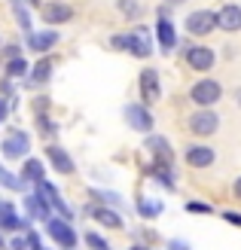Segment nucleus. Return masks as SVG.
<instances>
[{"label": "nucleus", "instance_id": "nucleus-1", "mask_svg": "<svg viewBox=\"0 0 241 250\" xmlns=\"http://www.w3.org/2000/svg\"><path fill=\"white\" fill-rule=\"evenodd\" d=\"M110 46L119 49V52H129V55H134V58H150V55H153V43H150L147 37H141L137 31L110 37Z\"/></svg>", "mask_w": 241, "mask_h": 250}, {"label": "nucleus", "instance_id": "nucleus-2", "mask_svg": "<svg viewBox=\"0 0 241 250\" xmlns=\"http://www.w3.org/2000/svg\"><path fill=\"white\" fill-rule=\"evenodd\" d=\"M220 98H223V85L217 80H211V77L198 80L193 89H189V101H193L196 107H214Z\"/></svg>", "mask_w": 241, "mask_h": 250}, {"label": "nucleus", "instance_id": "nucleus-3", "mask_svg": "<svg viewBox=\"0 0 241 250\" xmlns=\"http://www.w3.org/2000/svg\"><path fill=\"white\" fill-rule=\"evenodd\" d=\"M122 116H125V125H129V128L141 131V134H153L156 119H153V113H150L147 104H125Z\"/></svg>", "mask_w": 241, "mask_h": 250}, {"label": "nucleus", "instance_id": "nucleus-4", "mask_svg": "<svg viewBox=\"0 0 241 250\" xmlns=\"http://www.w3.org/2000/svg\"><path fill=\"white\" fill-rule=\"evenodd\" d=\"M46 235L52 238L58 247H65V250H73L77 247V232H73V226L65 220V217H49L46 220Z\"/></svg>", "mask_w": 241, "mask_h": 250}, {"label": "nucleus", "instance_id": "nucleus-5", "mask_svg": "<svg viewBox=\"0 0 241 250\" xmlns=\"http://www.w3.org/2000/svg\"><path fill=\"white\" fill-rule=\"evenodd\" d=\"M183 28L193 37H208V34H214V31L220 28V24H217V12H214V9H196V12H189Z\"/></svg>", "mask_w": 241, "mask_h": 250}, {"label": "nucleus", "instance_id": "nucleus-6", "mask_svg": "<svg viewBox=\"0 0 241 250\" xmlns=\"http://www.w3.org/2000/svg\"><path fill=\"white\" fill-rule=\"evenodd\" d=\"M217 125H220V116L214 113L211 107H201V110H196V113L186 119V128L193 131V134H198V137L214 134V131H217Z\"/></svg>", "mask_w": 241, "mask_h": 250}, {"label": "nucleus", "instance_id": "nucleus-7", "mask_svg": "<svg viewBox=\"0 0 241 250\" xmlns=\"http://www.w3.org/2000/svg\"><path fill=\"white\" fill-rule=\"evenodd\" d=\"M3 156L6 159H24V153L31 149V137H28V131H22V128H12L6 137H3Z\"/></svg>", "mask_w": 241, "mask_h": 250}, {"label": "nucleus", "instance_id": "nucleus-8", "mask_svg": "<svg viewBox=\"0 0 241 250\" xmlns=\"http://www.w3.org/2000/svg\"><path fill=\"white\" fill-rule=\"evenodd\" d=\"M37 195H40V198H43V202H46L49 208H55V210H58V214L65 217V220H70V217H73L70 205H65V198H61V192H58V189H55V186L49 183V180H40V183H37Z\"/></svg>", "mask_w": 241, "mask_h": 250}, {"label": "nucleus", "instance_id": "nucleus-9", "mask_svg": "<svg viewBox=\"0 0 241 250\" xmlns=\"http://www.w3.org/2000/svg\"><path fill=\"white\" fill-rule=\"evenodd\" d=\"M186 64L193 67V70H211L214 67V61H217V55H214V49H208V46H189L186 49Z\"/></svg>", "mask_w": 241, "mask_h": 250}, {"label": "nucleus", "instance_id": "nucleus-10", "mask_svg": "<svg viewBox=\"0 0 241 250\" xmlns=\"http://www.w3.org/2000/svg\"><path fill=\"white\" fill-rule=\"evenodd\" d=\"M159 95H162V85H159V70L147 67V70L141 73V101L150 107V104H156V101H159Z\"/></svg>", "mask_w": 241, "mask_h": 250}, {"label": "nucleus", "instance_id": "nucleus-11", "mask_svg": "<svg viewBox=\"0 0 241 250\" xmlns=\"http://www.w3.org/2000/svg\"><path fill=\"white\" fill-rule=\"evenodd\" d=\"M73 19V6L70 3H61V0H52V3H43V21L58 28V24H65Z\"/></svg>", "mask_w": 241, "mask_h": 250}, {"label": "nucleus", "instance_id": "nucleus-12", "mask_svg": "<svg viewBox=\"0 0 241 250\" xmlns=\"http://www.w3.org/2000/svg\"><path fill=\"white\" fill-rule=\"evenodd\" d=\"M217 24L226 34H238L241 31V6L238 3H226L217 9Z\"/></svg>", "mask_w": 241, "mask_h": 250}, {"label": "nucleus", "instance_id": "nucleus-13", "mask_svg": "<svg viewBox=\"0 0 241 250\" xmlns=\"http://www.w3.org/2000/svg\"><path fill=\"white\" fill-rule=\"evenodd\" d=\"M46 159L52 162V168H55L58 174H73V159L67 156V149H65V146L49 144V146H46Z\"/></svg>", "mask_w": 241, "mask_h": 250}, {"label": "nucleus", "instance_id": "nucleus-14", "mask_svg": "<svg viewBox=\"0 0 241 250\" xmlns=\"http://www.w3.org/2000/svg\"><path fill=\"white\" fill-rule=\"evenodd\" d=\"M186 165L189 168H208V165H214V149L205 146V144L186 146Z\"/></svg>", "mask_w": 241, "mask_h": 250}, {"label": "nucleus", "instance_id": "nucleus-15", "mask_svg": "<svg viewBox=\"0 0 241 250\" xmlns=\"http://www.w3.org/2000/svg\"><path fill=\"white\" fill-rule=\"evenodd\" d=\"M58 43V31H34V34H28V49L31 52H49Z\"/></svg>", "mask_w": 241, "mask_h": 250}, {"label": "nucleus", "instance_id": "nucleus-16", "mask_svg": "<svg viewBox=\"0 0 241 250\" xmlns=\"http://www.w3.org/2000/svg\"><path fill=\"white\" fill-rule=\"evenodd\" d=\"M144 146L150 149V156H153V159H159V162H174V149H171V144L165 141V137L147 134V144Z\"/></svg>", "mask_w": 241, "mask_h": 250}, {"label": "nucleus", "instance_id": "nucleus-17", "mask_svg": "<svg viewBox=\"0 0 241 250\" xmlns=\"http://www.w3.org/2000/svg\"><path fill=\"white\" fill-rule=\"evenodd\" d=\"M28 89H40V85H46L49 80H52V58H40L37 64L31 67V73H28Z\"/></svg>", "mask_w": 241, "mask_h": 250}, {"label": "nucleus", "instance_id": "nucleus-18", "mask_svg": "<svg viewBox=\"0 0 241 250\" xmlns=\"http://www.w3.org/2000/svg\"><path fill=\"white\" fill-rule=\"evenodd\" d=\"M147 174L153 180H159L165 189H174V168H171V162H150V168H147Z\"/></svg>", "mask_w": 241, "mask_h": 250}, {"label": "nucleus", "instance_id": "nucleus-19", "mask_svg": "<svg viewBox=\"0 0 241 250\" xmlns=\"http://www.w3.org/2000/svg\"><path fill=\"white\" fill-rule=\"evenodd\" d=\"M156 34H159V43H162V49H165V52H174V49H177V28H174V21H168V19H159V24H156Z\"/></svg>", "mask_w": 241, "mask_h": 250}, {"label": "nucleus", "instance_id": "nucleus-20", "mask_svg": "<svg viewBox=\"0 0 241 250\" xmlns=\"http://www.w3.org/2000/svg\"><path fill=\"white\" fill-rule=\"evenodd\" d=\"M24 210H28V220H49V217H52V214H49V205L43 202V198L40 195H24Z\"/></svg>", "mask_w": 241, "mask_h": 250}, {"label": "nucleus", "instance_id": "nucleus-21", "mask_svg": "<svg viewBox=\"0 0 241 250\" xmlns=\"http://www.w3.org/2000/svg\"><path fill=\"white\" fill-rule=\"evenodd\" d=\"M22 180H31V183H40V180H46V168H43V162H40V159H24Z\"/></svg>", "mask_w": 241, "mask_h": 250}, {"label": "nucleus", "instance_id": "nucleus-22", "mask_svg": "<svg viewBox=\"0 0 241 250\" xmlns=\"http://www.w3.org/2000/svg\"><path fill=\"white\" fill-rule=\"evenodd\" d=\"M9 3H12V12H16V21H19V28L24 31V37H28V34H34V24H31V12L24 9V3H22V0H9Z\"/></svg>", "mask_w": 241, "mask_h": 250}, {"label": "nucleus", "instance_id": "nucleus-23", "mask_svg": "<svg viewBox=\"0 0 241 250\" xmlns=\"http://www.w3.org/2000/svg\"><path fill=\"white\" fill-rule=\"evenodd\" d=\"M95 220L101 223V226H107V229H119L122 226V217L116 214V210H110V208H95Z\"/></svg>", "mask_w": 241, "mask_h": 250}, {"label": "nucleus", "instance_id": "nucleus-24", "mask_svg": "<svg viewBox=\"0 0 241 250\" xmlns=\"http://www.w3.org/2000/svg\"><path fill=\"white\" fill-rule=\"evenodd\" d=\"M28 61L24 58H12V61H6V70H3V77L6 80H16V77H28Z\"/></svg>", "mask_w": 241, "mask_h": 250}, {"label": "nucleus", "instance_id": "nucleus-25", "mask_svg": "<svg viewBox=\"0 0 241 250\" xmlns=\"http://www.w3.org/2000/svg\"><path fill=\"white\" fill-rule=\"evenodd\" d=\"M137 214H141L144 220H153V217L162 214V205L159 202H150V198H141V202H137Z\"/></svg>", "mask_w": 241, "mask_h": 250}, {"label": "nucleus", "instance_id": "nucleus-26", "mask_svg": "<svg viewBox=\"0 0 241 250\" xmlns=\"http://www.w3.org/2000/svg\"><path fill=\"white\" fill-rule=\"evenodd\" d=\"M116 9L122 12L125 19H137V16L144 12V6L137 3V0H116Z\"/></svg>", "mask_w": 241, "mask_h": 250}, {"label": "nucleus", "instance_id": "nucleus-27", "mask_svg": "<svg viewBox=\"0 0 241 250\" xmlns=\"http://www.w3.org/2000/svg\"><path fill=\"white\" fill-rule=\"evenodd\" d=\"M0 186H6V189H24V180L16 177L12 171H6L3 165H0Z\"/></svg>", "mask_w": 241, "mask_h": 250}, {"label": "nucleus", "instance_id": "nucleus-28", "mask_svg": "<svg viewBox=\"0 0 241 250\" xmlns=\"http://www.w3.org/2000/svg\"><path fill=\"white\" fill-rule=\"evenodd\" d=\"M86 244L92 247V250H110V244H107L104 238H101L98 232H86Z\"/></svg>", "mask_w": 241, "mask_h": 250}, {"label": "nucleus", "instance_id": "nucleus-29", "mask_svg": "<svg viewBox=\"0 0 241 250\" xmlns=\"http://www.w3.org/2000/svg\"><path fill=\"white\" fill-rule=\"evenodd\" d=\"M92 195H95V198H101L104 205H116V208L122 205V198H119L116 192H98V189H92Z\"/></svg>", "mask_w": 241, "mask_h": 250}, {"label": "nucleus", "instance_id": "nucleus-30", "mask_svg": "<svg viewBox=\"0 0 241 250\" xmlns=\"http://www.w3.org/2000/svg\"><path fill=\"white\" fill-rule=\"evenodd\" d=\"M37 125H40V131H43V134H55V131H58V125L49 119V116H43V113L37 116Z\"/></svg>", "mask_w": 241, "mask_h": 250}, {"label": "nucleus", "instance_id": "nucleus-31", "mask_svg": "<svg viewBox=\"0 0 241 250\" xmlns=\"http://www.w3.org/2000/svg\"><path fill=\"white\" fill-rule=\"evenodd\" d=\"M186 210H189V214H211V205H205V202H189Z\"/></svg>", "mask_w": 241, "mask_h": 250}, {"label": "nucleus", "instance_id": "nucleus-32", "mask_svg": "<svg viewBox=\"0 0 241 250\" xmlns=\"http://www.w3.org/2000/svg\"><path fill=\"white\" fill-rule=\"evenodd\" d=\"M24 238H28V247H31V250H40V247H43V244H40V235H37L34 229H28V235H24Z\"/></svg>", "mask_w": 241, "mask_h": 250}, {"label": "nucleus", "instance_id": "nucleus-33", "mask_svg": "<svg viewBox=\"0 0 241 250\" xmlns=\"http://www.w3.org/2000/svg\"><path fill=\"white\" fill-rule=\"evenodd\" d=\"M3 58H6V61H12V58H22V49H19L16 43H9V46L3 49Z\"/></svg>", "mask_w": 241, "mask_h": 250}, {"label": "nucleus", "instance_id": "nucleus-34", "mask_svg": "<svg viewBox=\"0 0 241 250\" xmlns=\"http://www.w3.org/2000/svg\"><path fill=\"white\" fill-rule=\"evenodd\" d=\"M223 220H226V223H232V226H238V229H241V214H235V210H223Z\"/></svg>", "mask_w": 241, "mask_h": 250}, {"label": "nucleus", "instance_id": "nucleus-35", "mask_svg": "<svg viewBox=\"0 0 241 250\" xmlns=\"http://www.w3.org/2000/svg\"><path fill=\"white\" fill-rule=\"evenodd\" d=\"M9 250H31L28 247V238H12L9 241Z\"/></svg>", "mask_w": 241, "mask_h": 250}, {"label": "nucleus", "instance_id": "nucleus-36", "mask_svg": "<svg viewBox=\"0 0 241 250\" xmlns=\"http://www.w3.org/2000/svg\"><path fill=\"white\" fill-rule=\"evenodd\" d=\"M168 250H189V244L180 241V238H171V241H168Z\"/></svg>", "mask_w": 241, "mask_h": 250}, {"label": "nucleus", "instance_id": "nucleus-37", "mask_svg": "<svg viewBox=\"0 0 241 250\" xmlns=\"http://www.w3.org/2000/svg\"><path fill=\"white\" fill-rule=\"evenodd\" d=\"M6 113H9V104H6V98H0V125H3Z\"/></svg>", "mask_w": 241, "mask_h": 250}, {"label": "nucleus", "instance_id": "nucleus-38", "mask_svg": "<svg viewBox=\"0 0 241 250\" xmlns=\"http://www.w3.org/2000/svg\"><path fill=\"white\" fill-rule=\"evenodd\" d=\"M0 95H12V85H9V80H0Z\"/></svg>", "mask_w": 241, "mask_h": 250}, {"label": "nucleus", "instance_id": "nucleus-39", "mask_svg": "<svg viewBox=\"0 0 241 250\" xmlns=\"http://www.w3.org/2000/svg\"><path fill=\"white\" fill-rule=\"evenodd\" d=\"M232 192H235V198H238V202H241V177L235 180V186H232Z\"/></svg>", "mask_w": 241, "mask_h": 250}, {"label": "nucleus", "instance_id": "nucleus-40", "mask_svg": "<svg viewBox=\"0 0 241 250\" xmlns=\"http://www.w3.org/2000/svg\"><path fill=\"white\" fill-rule=\"evenodd\" d=\"M235 104L241 107V89H235Z\"/></svg>", "mask_w": 241, "mask_h": 250}, {"label": "nucleus", "instance_id": "nucleus-41", "mask_svg": "<svg viewBox=\"0 0 241 250\" xmlns=\"http://www.w3.org/2000/svg\"><path fill=\"white\" fill-rule=\"evenodd\" d=\"M165 3H168V6H177V3H183V0H165Z\"/></svg>", "mask_w": 241, "mask_h": 250}, {"label": "nucleus", "instance_id": "nucleus-42", "mask_svg": "<svg viewBox=\"0 0 241 250\" xmlns=\"http://www.w3.org/2000/svg\"><path fill=\"white\" fill-rule=\"evenodd\" d=\"M6 247H9V244L3 241V235H0V250H6Z\"/></svg>", "mask_w": 241, "mask_h": 250}, {"label": "nucleus", "instance_id": "nucleus-43", "mask_svg": "<svg viewBox=\"0 0 241 250\" xmlns=\"http://www.w3.org/2000/svg\"><path fill=\"white\" fill-rule=\"evenodd\" d=\"M22 3H24V0H22ZM28 3H34V6H43V3H40V0H28Z\"/></svg>", "mask_w": 241, "mask_h": 250}, {"label": "nucleus", "instance_id": "nucleus-44", "mask_svg": "<svg viewBox=\"0 0 241 250\" xmlns=\"http://www.w3.org/2000/svg\"><path fill=\"white\" fill-rule=\"evenodd\" d=\"M131 250H147V247H141V244H134V247H131Z\"/></svg>", "mask_w": 241, "mask_h": 250}, {"label": "nucleus", "instance_id": "nucleus-45", "mask_svg": "<svg viewBox=\"0 0 241 250\" xmlns=\"http://www.w3.org/2000/svg\"><path fill=\"white\" fill-rule=\"evenodd\" d=\"M40 250H46V247H40Z\"/></svg>", "mask_w": 241, "mask_h": 250}]
</instances>
